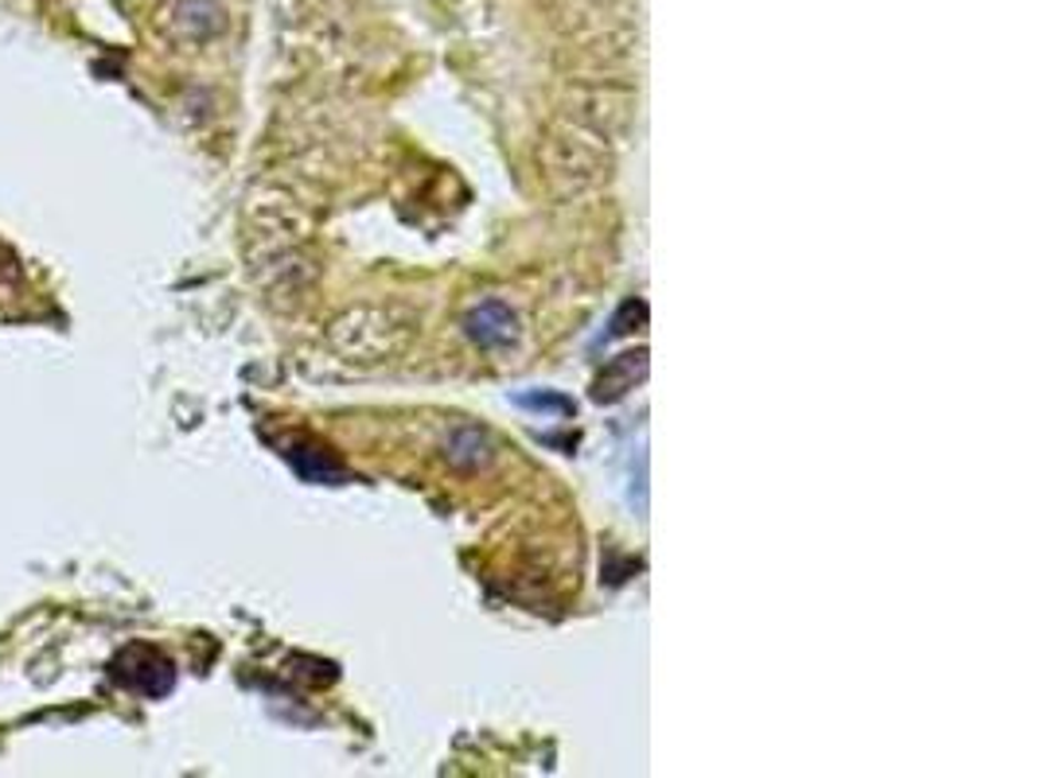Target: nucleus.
Returning a JSON list of instances; mask_svg holds the SVG:
<instances>
[{"instance_id": "f257e3e1", "label": "nucleus", "mask_w": 1040, "mask_h": 778, "mask_svg": "<svg viewBox=\"0 0 1040 778\" xmlns=\"http://www.w3.org/2000/svg\"><path fill=\"white\" fill-rule=\"evenodd\" d=\"M468 323H471V335H476L479 343H488V347L507 343V339H511V331H514L511 311L499 308V303H484V308H479Z\"/></svg>"}]
</instances>
